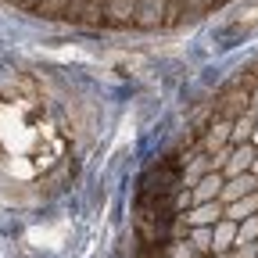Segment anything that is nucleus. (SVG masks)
I'll return each instance as SVG.
<instances>
[{"label":"nucleus","instance_id":"nucleus-1","mask_svg":"<svg viewBox=\"0 0 258 258\" xmlns=\"http://www.w3.org/2000/svg\"><path fill=\"white\" fill-rule=\"evenodd\" d=\"M237 29H258V0H244L237 15Z\"/></svg>","mask_w":258,"mask_h":258}]
</instances>
